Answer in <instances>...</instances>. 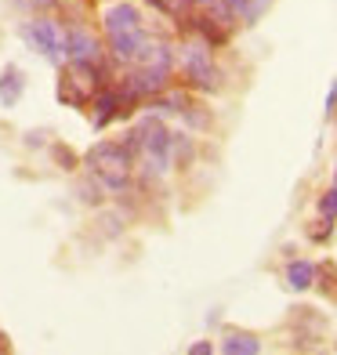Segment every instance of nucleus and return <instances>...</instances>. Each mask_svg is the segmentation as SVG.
Instances as JSON below:
<instances>
[{"label":"nucleus","mask_w":337,"mask_h":355,"mask_svg":"<svg viewBox=\"0 0 337 355\" xmlns=\"http://www.w3.org/2000/svg\"><path fill=\"white\" fill-rule=\"evenodd\" d=\"M87 171L105 192H123L131 185V171H135V156L123 141H98L87 153Z\"/></svg>","instance_id":"1"},{"label":"nucleus","mask_w":337,"mask_h":355,"mask_svg":"<svg viewBox=\"0 0 337 355\" xmlns=\"http://www.w3.org/2000/svg\"><path fill=\"white\" fill-rule=\"evenodd\" d=\"M171 73H174V51H171V44H153L149 55L141 58V62H135V73L123 80V87L135 91L138 98H156V94L167 91Z\"/></svg>","instance_id":"2"},{"label":"nucleus","mask_w":337,"mask_h":355,"mask_svg":"<svg viewBox=\"0 0 337 355\" xmlns=\"http://www.w3.org/2000/svg\"><path fill=\"white\" fill-rule=\"evenodd\" d=\"M182 73L189 80V87L196 91H221V69L211 58V44L207 40H192L182 47Z\"/></svg>","instance_id":"3"},{"label":"nucleus","mask_w":337,"mask_h":355,"mask_svg":"<svg viewBox=\"0 0 337 355\" xmlns=\"http://www.w3.org/2000/svg\"><path fill=\"white\" fill-rule=\"evenodd\" d=\"M19 33L37 47V51L47 58V62H55V66H62L66 62V33L58 29V22L55 19H33V22H22V29Z\"/></svg>","instance_id":"4"},{"label":"nucleus","mask_w":337,"mask_h":355,"mask_svg":"<svg viewBox=\"0 0 337 355\" xmlns=\"http://www.w3.org/2000/svg\"><path fill=\"white\" fill-rule=\"evenodd\" d=\"M66 62H76V66H98V62H105L98 37L80 26H69L66 29Z\"/></svg>","instance_id":"5"},{"label":"nucleus","mask_w":337,"mask_h":355,"mask_svg":"<svg viewBox=\"0 0 337 355\" xmlns=\"http://www.w3.org/2000/svg\"><path fill=\"white\" fill-rule=\"evenodd\" d=\"M105 33H109V44L112 40H123V37H135V33H141V15H138V8L135 4H112L109 11H105Z\"/></svg>","instance_id":"6"},{"label":"nucleus","mask_w":337,"mask_h":355,"mask_svg":"<svg viewBox=\"0 0 337 355\" xmlns=\"http://www.w3.org/2000/svg\"><path fill=\"white\" fill-rule=\"evenodd\" d=\"M94 127H109L116 116H123V102H120V91L112 87H98V94H94Z\"/></svg>","instance_id":"7"},{"label":"nucleus","mask_w":337,"mask_h":355,"mask_svg":"<svg viewBox=\"0 0 337 355\" xmlns=\"http://www.w3.org/2000/svg\"><path fill=\"white\" fill-rule=\"evenodd\" d=\"M225 355H258L261 352V341L254 334H243V330H229L221 337V345H218Z\"/></svg>","instance_id":"8"},{"label":"nucleus","mask_w":337,"mask_h":355,"mask_svg":"<svg viewBox=\"0 0 337 355\" xmlns=\"http://www.w3.org/2000/svg\"><path fill=\"white\" fill-rule=\"evenodd\" d=\"M22 91H26V76L19 66H4V73H0V102L4 105H15L22 98Z\"/></svg>","instance_id":"9"},{"label":"nucleus","mask_w":337,"mask_h":355,"mask_svg":"<svg viewBox=\"0 0 337 355\" xmlns=\"http://www.w3.org/2000/svg\"><path fill=\"white\" fill-rule=\"evenodd\" d=\"M316 265L312 261H291L286 265V286L291 290H309L312 283H316Z\"/></svg>","instance_id":"10"},{"label":"nucleus","mask_w":337,"mask_h":355,"mask_svg":"<svg viewBox=\"0 0 337 355\" xmlns=\"http://www.w3.org/2000/svg\"><path fill=\"white\" fill-rule=\"evenodd\" d=\"M51 156L58 159V167H62V171H76V167H80V156L69 149V145H62V141L51 145Z\"/></svg>","instance_id":"11"},{"label":"nucleus","mask_w":337,"mask_h":355,"mask_svg":"<svg viewBox=\"0 0 337 355\" xmlns=\"http://www.w3.org/2000/svg\"><path fill=\"white\" fill-rule=\"evenodd\" d=\"M319 214H323V218H337V185L330 189V192H323V196H319Z\"/></svg>","instance_id":"12"},{"label":"nucleus","mask_w":337,"mask_h":355,"mask_svg":"<svg viewBox=\"0 0 337 355\" xmlns=\"http://www.w3.org/2000/svg\"><path fill=\"white\" fill-rule=\"evenodd\" d=\"M102 232H105V236H120V232H123V221H120L116 214H105V218H102Z\"/></svg>","instance_id":"13"},{"label":"nucleus","mask_w":337,"mask_h":355,"mask_svg":"<svg viewBox=\"0 0 337 355\" xmlns=\"http://www.w3.org/2000/svg\"><path fill=\"white\" fill-rule=\"evenodd\" d=\"M268 8V0H247V11H243V19L247 22H258V15Z\"/></svg>","instance_id":"14"},{"label":"nucleus","mask_w":337,"mask_h":355,"mask_svg":"<svg viewBox=\"0 0 337 355\" xmlns=\"http://www.w3.org/2000/svg\"><path fill=\"white\" fill-rule=\"evenodd\" d=\"M309 236L316 239V243H323V239H330V218H327V221H319V225H312Z\"/></svg>","instance_id":"15"},{"label":"nucleus","mask_w":337,"mask_h":355,"mask_svg":"<svg viewBox=\"0 0 337 355\" xmlns=\"http://www.w3.org/2000/svg\"><path fill=\"white\" fill-rule=\"evenodd\" d=\"M214 345H207V341H196V345H189V355H211Z\"/></svg>","instance_id":"16"},{"label":"nucleus","mask_w":337,"mask_h":355,"mask_svg":"<svg viewBox=\"0 0 337 355\" xmlns=\"http://www.w3.org/2000/svg\"><path fill=\"white\" fill-rule=\"evenodd\" d=\"M22 4H29V8H40V11H47V8H55V0H22Z\"/></svg>","instance_id":"17"},{"label":"nucleus","mask_w":337,"mask_h":355,"mask_svg":"<svg viewBox=\"0 0 337 355\" xmlns=\"http://www.w3.org/2000/svg\"><path fill=\"white\" fill-rule=\"evenodd\" d=\"M334 105H337V84H334V87H330V94H327V116L334 112Z\"/></svg>","instance_id":"18"},{"label":"nucleus","mask_w":337,"mask_h":355,"mask_svg":"<svg viewBox=\"0 0 337 355\" xmlns=\"http://www.w3.org/2000/svg\"><path fill=\"white\" fill-rule=\"evenodd\" d=\"M225 4H229L236 15H243V11H247V0H225Z\"/></svg>","instance_id":"19"},{"label":"nucleus","mask_w":337,"mask_h":355,"mask_svg":"<svg viewBox=\"0 0 337 355\" xmlns=\"http://www.w3.org/2000/svg\"><path fill=\"white\" fill-rule=\"evenodd\" d=\"M0 352H11V341H8V334L0 330Z\"/></svg>","instance_id":"20"},{"label":"nucleus","mask_w":337,"mask_h":355,"mask_svg":"<svg viewBox=\"0 0 337 355\" xmlns=\"http://www.w3.org/2000/svg\"><path fill=\"white\" fill-rule=\"evenodd\" d=\"M334 348H337V341H334Z\"/></svg>","instance_id":"21"}]
</instances>
